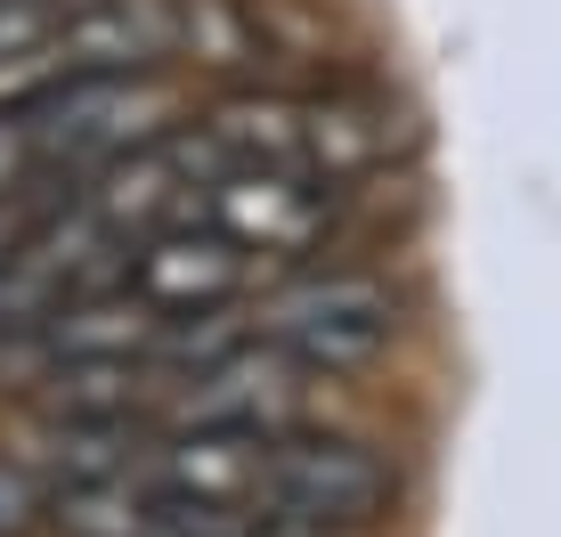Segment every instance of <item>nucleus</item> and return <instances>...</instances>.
Here are the masks:
<instances>
[{
  "label": "nucleus",
  "instance_id": "obj_7",
  "mask_svg": "<svg viewBox=\"0 0 561 537\" xmlns=\"http://www.w3.org/2000/svg\"><path fill=\"white\" fill-rule=\"evenodd\" d=\"M253 268H261V261L244 253L228 228H211V220L196 213V220L154 228L147 244H130L123 285H130V294H147L163 318H204V310H244Z\"/></svg>",
  "mask_w": 561,
  "mask_h": 537
},
{
  "label": "nucleus",
  "instance_id": "obj_1",
  "mask_svg": "<svg viewBox=\"0 0 561 537\" xmlns=\"http://www.w3.org/2000/svg\"><path fill=\"white\" fill-rule=\"evenodd\" d=\"M204 139L228 163H268V171H301V180L351 187L366 171H382L399 156V114L375 90H301V82H244L204 114Z\"/></svg>",
  "mask_w": 561,
  "mask_h": 537
},
{
  "label": "nucleus",
  "instance_id": "obj_8",
  "mask_svg": "<svg viewBox=\"0 0 561 537\" xmlns=\"http://www.w3.org/2000/svg\"><path fill=\"white\" fill-rule=\"evenodd\" d=\"M49 57L57 82L66 73H171L180 66V0H66Z\"/></svg>",
  "mask_w": 561,
  "mask_h": 537
},
{
  "label": "nucleus",
  "instance_id": "obj_13",
  "mask_svg": "<svg viewBox=\"0 0 561 537\" xmlns=\"http://www.w3.org/2000/svg\"><path fill=\"white\" fill-rule=\"evenodd\" d=\"M163 537H171V529H163Z\"/></svg>",
  "mask_w": 561,
  "mask_h": 537
},
{
  "label": "nucleus",
  "instance_id": "obj_2",
  "mask_svg": "<svg viewBox=\"0 0 561 537\" xmlns=\"http://www.w3.org/2000/svg\"><path fill=\"white\" fill-rule=\"evenodd\" d=\"M42 171H90L139 156V147L187 130V99L171 73H66L25 106Z\"/></svg>",
  "mask_w": 561,
  "mask_h": 537
},
{
  "label": "nucleus",
  "instance_id": "obj_6",
  "mask_svg": "<svg viewBox=\"0 0 561 537\" xmlns=\"http://www.w3.org/2000/svg\"><path fill=\"white\" fill-rule=\"evenodd\" d=\"M204 220L228 228L253 261H301L334 237L342 220V187L301 180V171H268V163H228L204 187Z\"/></svg>",
  "mask_w": 561,
  "mask_h": 537
},
{
  "label": "nucleus",
  "instance_id": "obj_11",
  "mask_svg": "<svg viewBox=\"0 0 561 537\" xmlns=\"http://www.w3.org/2000/svg\"><path fill=\"white\" fill-rule=\"evenodd\" d=\"M42 220V213H25V204H0V268L16 261V244H25V228Z\"/></svg>",
  "mask_w": 561,
  "mask_h": 537
},
{
  "label": "nucleus",
  "instance_id": "obj_3",
  "mask_svg": "<svg viewBox=\"0 0 561 537\" xmlns=\"http://www.w3.org/2000/svg\"><path fill=\"white\" fill-rule=\"evenodd\" d=\"M253 334L301 358L309 375H358L399 342V294L358 268H325V277H301L253 301Z\"/></svg>",
  "mask_w": 561,
  "mask_h": 537
},
{
  "label": "nucleus",
  "instance_id": "obj_5",
  "mask_svg": "<svg viewBox=\"0 0 561 537\" xmlns=\"http://www.w3.org/2000/svg\"><path fill=\"white\" fill-rule=\"evenodd\" d=\"M325 375H309L301 358H285L277 342L244 334L237 351H220L211 367L163 382V408L171 424H211V432H301L309 424V391H318Z\"/></svg>",
  "mask_w": 561,
  "mask_h": 537
},
{
  "label": "nucleus",
  "instance_id": "obj_9",
  "mask_svg": "<svg viewBox=\"0 0 561 537\" xmlns=\"http://www.w3.org/2000/svg\"><path fill=\"white\" fill-rule=\"evenodd\" d=\"M49 481H42V465L33 456H0V537H25V529H42L49 522Z\"/></svg>",
  "mask_w": 561,
  "mask_h": 537
},
{
  "label": "nucleus",
  "instance_id": "obj_10",
  "mask_svg": "<svg viewBox=\"0 0 561 537\" xmlns=\"http://www.w3.org/2000/svg\"><path fill=\"white\" fill-rule=\"evenodd\" d=\"M42 180V147H33L25 106H0V204H25V187Z\"/></svg>",
  "mask_w": 561,
  "mask_h": 537
},
{
  "label": "nucleus",
  "instance_id": "obj_12",
  "mask_svg": "<svg viewBox=\"0 0 561 537\" xmlns=\"http://www.w3.org/2000/svg\"><path fill=\"white\" fill-rule=\"evenodd\" d=\"M237 537H318V529H301V522H277V513H261L253 529H237Z\"/></svg>",
  "mask_w": 561,
  "mask_h": 537
},
{
  "label": "nucleus",
  "instance_id": "obj_4",
  "mask_svg": "<svg viewBox=\"0 0 561 537\" xmlns=\"http://www.w3.org/2000/svg\"><path fill=\"white\" fill-rule=\"evenodd\" d=\"M399 496V472L382 465V448H366L351 432H277L268 439V489H261V513L277 522H301L318 537H342V529H366L382 522Z\"/></svg>",
  "mask_w": 561,
  "mask_h": 537
}]
</instances>
